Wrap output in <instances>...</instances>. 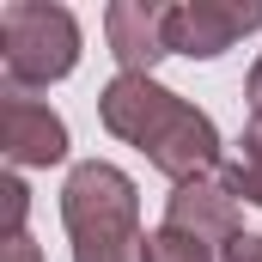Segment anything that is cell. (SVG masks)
I'll use <instances>...</instances> for the list:
<instances>
[{
	"mask_svg": "<svg viewBox=\"0 0 262 262\" xmlns=\"http://www.w3.org/2000/svg\"><path fill=\"white\" fill-rule=\"evenodd\" d=\"M140 262H213V250H207L201 238H189V232H171V226H159V232H146Z\"/></svg>",
	"mask_w": 262,
	"mask_h": 262,
	"instance_id": "ba28073f",
	"label": "cell"
},
{
	"mask_svg": "<svg viewBox=\"0 0 262 262\" xmlns=\"http://www.w3.org/2000/svg\"><path fill=\"white\" fill-rule=\"evenodd\" d=\"M0 262H43V250L31 244V232H18V238H0Z\"/></svg>",
	"mask_w": 262,
	"mask_h": 262,
	"instance_id": "8fae6325",
	"label": "cell"
},
{
	"mask_svg": "<svg viewBox=\"0 0 262 262\" xmlns=\"http://www.w3.org/2000/svg\"><path fill=\"white\" fill-rule=\"evenodd\" d=\"M0 195H6V232H0V238H18V232H25V207H31V195H25L18 177H0Z\"/></svg>",
	"mask_w": 262,
	"mask_h": 262,
	"instance_id": "9c48e42d",
	"label": "cell"
},
{
	"mask_svg": "<svg viewBox=\"0 0 262 262\" xmlns=\"http://www.w3.org/2000/svg\"><path fill=\"white\" fill-rule=\"evenodd\" d=\"M220 262H262V238H256V232H244V238H238Z\"/></svg>",
	"mask_w": 262,
	"mask_h": 262,
	"instance_id": "7c38bea8",
	"label": "cell"
},
{
	"mask_svg": "<svg viewBox=\"0 0 262 262\" xmlns=\"http://www.w3.org/2000/svg\"><path fill=\"white\" fill-rule=\"evenodd\" d=\"M244 98H250V110H256V116H262V61L250 67V85H244Z\"/></svg>",
	"mask_w": 262,
	"mask_h": 262,
	"instance_id": "4fadbf2b",
	"label": "cell"
},
{
	"mask_svg": "<svg viewBox=\"0 0 262 262\" xmlns=\"http://www.w3.org/2000/svg\"><path fill=\"white\" fill-rule=\"evenodd\" d=\"M0 146L12 165H61L67 122L49 104H37L31 92H0Z\"/></svg>",
	"mask_w": 262,
	"mask_h": 262,
	"instance_id": "8992f818",
	"label": "cell"
},
{
	"mask_svg": "<svg viewBox=\"0 0 262 262\" xmlns=\"http://www.w3.org/2000/svg\"><path fill=\"white\" fill-rule=\"evenodd\" d=\"M110 31V55L122 61V73H152L171 55V6L159 0H116L104 12Z\"/></svg>",
	"mask_w": 262,
	"mask_h": 262,
	"instance_id": "52a82bcc",
	"label": "cell"
},
{
	"mask_svg": "<svg viewBox=\"0 0 262 262\" xmlns=\"http://www.w3.org/2000/svg\"><path fill=\"white\" fill-rule=\"evenodd\" d=\"M79 61V25L67 6L49 0H12L0 6V67H6V92H31V85H55Z\"/></svg>",
	"mask_w": 262,
	"mask_h": 262,
	"instance_id": "3957f363",
	"label": "cell"
},
{
	"mask_svg": "<svg viewBox=\"0 0 262 262\" xmlns=\"http://www.w3.org/2000/svg\"><path fill=\"white\" fill-rule=\"evenodd\" d=\"M238 165L262 171V116H250V122H244V140H238Z\"/></svg>",
	"mask_w": 262,
	"mask_h": 262,
	"instance_id": "30bf717a",
	"label": "cell"
},
{
	"mask_svg": "<svg viewBox=\"0 0 262 262\" xmlns=\"http://www.w3.org/2000/svg\"><path fill=\"white\" fill-rule=\"evenodd\" d=\"M61 220L73 238V262H140V195L116 165H73L61 189Z\"/></svg>",
	"mask_w": 262,
	"mask_h": 262,
	"instance_id": "7a4b0ae2",
	"label": "cell"
},
{
	"mask_svg": "<svg viewBox=\"0 0 262 262\" xmlns=\"http://www.w3.org/2000/svg\"><path fill=\"white\" fill-rule=\"evenodd\" d=\"M262 31V0H183L171 6V55L213 61L238 37Z\"/></svg>",
	"mask_w": 262,
	"mask_h": 262,
	"instance_id": "277c9868",
	"label": "cell"
},
{
	"mask_svg": "<svg viewBox=\"0 0 262 262\" xmlns=\"http://www.w3.org/2000/svg\"><path fill=\"white\" fill-rule=\"evenodd\" d=\"M98 116L116 140L140 146L171 183H189V177H213L220 165V128L213 116L183 104L177 92H165L152 73H116L98 98Z\"/></svg>",
	"mask_w": 262,
	"mask_h": 262,
	"instance_id": "6da1fadb",
	"label": "cell"
},
{
	"mask_svg": "<svg viewBox=\"0 0 262 262\" xmlns=\"http://www.w3.org/2000/svg\"><path fill=\"white\" fill-rule=\"evenodd\" d=\"M165 226L171 232H189L207 250H232L244 238V213H238V195L220 183V177H189L177 183L171 201H165Z\"/></svg>",
	"mask_w": 262,
	"mask_h": 262,
	"instance_id": "5b68a950",
	"label": "cell"
}]
</instances>
